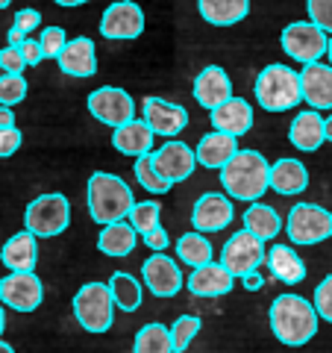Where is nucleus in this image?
Masks as SVG:
<instances>
[{
	"mask_svg": "<svg viewBox=\"0 0 332 353\" xmlns=\"http://www.w3.org/2000/svg\"><path fill=\"white\" fill-rule=\"evenodd\" d=\"M203 330V321L197 315H180L171 327V345H174V353H185L188 345L194 341V336Z\"/></svg>",
	"mask_w": 332,
	"mask_h": 353,
	"instance_id": "36",
	"label": "nucleus"
},
{
	"mask_svg": "<svg viewBox=\"0 0 332 353\" xmlns=\"http://www.w3.org/2000/svg\"><path fill=\"white\" fill-rule=\"evenodd\" d=\"M21 57H24V62L30 65V68H36V65L44 59V53L39 48V39H24V44H21Z\"/></svg>",
	"mask_w": 332,
	"mask_h": 353,
	"instance_id": "45",
	"label": "nucleus"
},
{
	"mask_svg": "<svg viewBox=\"0 0 332 353\" xmlns=\"http://www.w3.org/2000/svg\"><path fill=\"white\" fill-rule=\"evenodd\" d=\"M136 241H138V233L129 227V221H112V224H103L101 236H97V248H101L103 256H129L136 250Z\"/></svg>",
	"mask_w": 332,
	"mask_h": 353,
	"instance_id": "30",
	"label": "nucleus"
},
{
	"mask_svg": "<svg viewBox=\"0 0 332 353\" xmlns=\"http://www.w3.org/2000/svg\"><path fill=\"white\" fill-rule=\"evenodd\" d=\"M289 141L303 153H312L324 145V118H320L318 109H303V112L294 115L289 127Z\"/></svg>",
	"mask_w": 332,
	"mask_h": 353,
	"instance_id": "26",
	"label": "nucleus"
},
{
	"mask_svg": "<svg viewBox=\"0 0 332 353\" xmlns=\"http://www.w3.org/2000/svg\"><path fill=\"white\" fill-rule=\"evenodd\" d=\"M282 227L289 233L291 245H320V241L332 239V212L318 203H294Z\"/></svg>",
	"mask_w": 332,
	"mask_h": 353,
	"instance_id": "7",
	"label": "nucleus"
},
{
	"mask_svg": "<svg viewBox=\"0 0 332 353\" xmlns=\"http://www.w3.org/2000/svg\"><path fill=\"white\" fill-rule=\"evenodd\" d=\"M21 141H24V136H21L18 127H0V159L15 157Z\"/></svg>",
	"mask_w": 332,
	"mask_h": 353,
	"instance_id": "41",
	"label": "nucleus"
},
{
	"mask_svg": "<svg viewBox=\"0 0 332 353\" xmlns=\"http://www.w3.org/2000/svg\"><path fill=\"white\" fill-rule=\"evenodd\" d=\"M264 262H268V268L273 271V277L285 285H297L306 280V262L297 256L294 248L273 245L271 250H264Z\"/></svg>",
	"mask_w": 332,
	"mask_h": 353,
	"instance_id": "27",
	"label": "nucleus"
},
{
	"mask_svg": "<svg viewBox=\"0 0 332 353\" xmlns=\"http://www.w3.org/2000/svg\"><path fill=\"white\" fill-rule=\"evenodd\" d=\"M44 301V285L32 271H9L0 280V303L15 312H36Z\"/></svg>",
	"mask_w": 332,
	"mask_h": 353,
	"instance_id": "12",
	"label": "nucleus"
},
{
	"mask_svg": "<svg viewBox=\"0 0 332 353\" xmlns=\"http://www.w3.org/2000/svg\"><path fill=\"white\" fill-rule=\"evenodd\" d=\"M150 162H153V168H156V174L162 176V180H168L171 185L185 183L197 168L194 150L180 139H168L159 150H153Z\"/></svg>",
	"mask_w": 332,
	"mask_h": 353,
	"instance_id": "13",
	"label": "nucleus"
},
{
	"mask_svg": "<svg viewBox=\"0 0 332 353\" xmlns=\"http://www.w3.org/2000/svg\"><path fill=\"white\" fill-rule=\"evenodd\" d=\"M141 239H145V248H150L153 253H159V250H165V248H171V239H168V233H165L162 227L141 233Z\"/></svg>",
	"mask_w": 332,
	"mask_h": 353,
	"instance_id": "44",
	"label": "nucleus"
},
{
	"mask_svg": "<svg viewBox=\"0 0 332 353\" xmlns=\"http://www.w3.org/2000/svg\"><path fill=\"white\" fill-rule=\"evenodd\" d=\"M300 92L303 101L324 112V109H332V65L326 62H309L300 71Z\"/></svg>",
	"mask_w": 332,
	"mask_h": 353,
	"instance_id": "17",
	"label": "nucleus"
},
{
	"mask_svg": "<svg viewBox=\"0 0 332 353\" xmlns=\"http://www.w3.org/2000/svg\"><path fill=\"white\" fill-rule=\"evenodd\" d=\"M59 62V71L68 74V77H76V80H85V77H94L97 74V48L92 39H68L65 41L62 53L56 57Z\"/></svg>",
	"mask_w": 332,
	"mask_h": 353,
	"instance_id": "18",
	"label": "nucleus"
},
{
	"mask_svg": "<svg viewBox=\"0 0 332 353\" xmlns=\"http://www.w3.org/2000/svg\"><path fill=\"white\" fill-rule=\"evenodd\" d=\"M326 41H329V32H324L318 24H312V21H291V24L282 30V36H280L285 57L297 59L300 65L324 59Z\"/></svg>",
	"mask_w": 332,
	"mask_h": 353,
	"instance_id": "8",
	"label": "nucleus"
},
{
	"mask_svg": "<svg viewBox=\"0 0 332 353\" xmlns=\"http://www.w3.org/2000/svg\"><path fill=\"white\" fill-rule=\"evenodd\" d=\"M236 150H238V139L236 136L220 132V130H212V132H206V136L197 141L194 159H197V165H203V168H212V171L218 168L220 171Z\"/></svg>",
	"mask_w": 332,
	"mask_h": 353,
	"instance_id": "24",
	"label": "nucleus"
},
{
	"mask_svg": "<svg viewBox=\"0 0 332 353\" xmlns=\"http://www.w3.org/2000/svg\"><path fill=\"white\" fill-rule=\"evenodd\" d=\"M85 106H88V112H92V118H97L101 124L112 127V130L136 118V101L129 97V92L115 88V85H103V88H97V92H92Z\"/></svg>",
	"mask_w": 332,
	"mask_h": 353,
	"instance_id": "10",
	"label": "nucleus"
},
{
	"mask_svg": "<svg viewBox=\"0 0 332 353\" xmlns=\"http://www.w3.org/2000/svg\"><path fill=\"white\" fill-rule=\"evenodd\" d=\"M136 203L129 185L121 176L109 171H94L88 176L85 185V206L94 224H112V221H124L129 206Z\"/></svg>",
	"mask_w": 332,
	"mask_h": 353,
	"instance_id": "3",
	"label": "nucleus"
},
{
	"mask_svg": "<svg viewBox=\"0 0 332 353\" xmlns=\"http://www.w3.org/2000/svg\"><path fill=\"white\" fill-rule=\"evenodd\" d=\"M74 318H76V324H80L85 333H94V336L112 330L115 301H112L109 285L101 283V280L80 285V292L74 294Z\"/></svg>",
	"mask_w": 332,
	"mask_h": 353,
	"instance_id": "5",
	"label": "nucleus"
},
{
	"mask_svg": "<svg viewBox=\"0 0 332 353\" xmlns=\"http://www.w3.org/2000/svg\"><path fill=\"white\" fill-rule=\"evenodd\" d=\"M176 256H180V262L191 265V268H197V265H206L212 262L215 250H212V241L206 239V233H185L176 239Z\"/></svg>",
	"mask_w": 332,
	"mask_h": 353,
	"instance_id": "32",
	"label": "nucleus"
},
{
	"mask_svg": "<svg viewBox=\"0 0 332 353\" xmlns=\"http://www.w3.org/2000/svg\"><path fill=\"white\" fill-rule=\"evenodd\" d=\"M12 27L24 30L27 36H30L32 30L41 27V12H39V9H21V12H15V24H12Z\"/></svg>",
	"mask_w": 332,
	"mask_h": 353,
	"instance_id": "43",
	"label": "nucleus"
},
{
	"mask_svg": "<svg viewBox=\"0 0 332 353\" xmlns=\"http://www.w3.org/2000/svg\"><path fill=\"white\" fill-rule=\"evenodd\" d=\"M324 57H326L329 65H332V36H329V41H326V53H324Z\"/></svg>",
	"mask_w": 332,
	"mask_h": 353,
	"instance_id": "52",
	"label": "nucleus"
},
{
	"mask_svg": "<svg viewBox=\"0 0 332 353\" xmlns=\"http://www.w3.org/2000/svg\"><path fill=\"white\" fill-rule=\"evenodd\" d=\"M0 262H3L9 271H36L39 239L32 236L30 230H21V233L9 236L3 250H0Z\"/></svg>",
	"mask_w": 332,
	"mask_h": 353,
	"instance_id": "25",
	"label": "nucleus"
},
{
	"mask_svg": "<svg viewBox=\"0 0 332 353\" xmlns=\"http://www.w3.org/2000/svg\"><path fill=\"white\" fill-rule=\"evenodd\" d=\"M141 277H145V285L150 289V294H156V297H174V294H180V289L185 285L180 262L165 256V250L145 259V265H141Z\"/></svg>",
	"mask_w": 332,
	"mask_h": 353,
	"instance_id": "14",
	"label": "nucleus"
},
{
	"mask_svg": "<svg viewBox=\"0 0 332 353\" xmlns=\"http://www.w3.org/2000/svg\"><path fill=\"white\" fill-rule=\"evenodd\" d=\"M153 130L147 127L145 118H132L127 124H121L112 130V148L121 153V157H141V153H150L153 150Z\"/></svg>",
	"mask_w": 332,
	"mask_h": 353,
	"instance_id": "23",
	"label": "nucleus"
},
{
	"mask_svg": "<svg viewBox=\"0 0 332 353\" xmlns=\"http://www.w3.org/2000/svg\"><path fill=\"white\" fill-rule=\"evenodd\" d=\"M24 39H27L24 30H18V27L9 30V44H12V48H21V44H24Z\"/></svg>",
	"mask_w": 332,
	"mask_h": 353,
	"instance_id": "48",
	"label": "nucleus"
},
{
	"mask_svg": "<svg viewBox=\"0 0 332 353\" xmlns=\"http://www.w3.org/2000/svg\"><path fill=\"white\" fill-rule=\"evenodd\" d=\"M309 21L318 24L324 32H332V0H306Z\"/></svg>",
	"mask_w": 332,
	"mask_h": 353,
	"instance_id": "40",
	"label": "nucleus"
},
{
	"mask_svg": "<svg viewBox=\"0 0 332 353\" xmlns=\"http://www.w3.org/2000/svg\"><path fill=\"white\" fill-rule=\"evenodd\" d=\"M145 32V9L136 0H115L101 18V36L112 41H129Z\"/></svg>",
	"mask_w": 332,
	"mask_h": 353,
	"instance_id": "11",
	"label": "nucleus"
},
{
	"mask_svg": "<svg viewBox=\"0 0 332 353\" xmlns=\"http://www.w3.org/2000/svg\"><path fill=\"white\" fill-rule=\"evenodd\" d=\"M268 321L276 341H282L285 347H303L309 339H315L320 318L306 297L280 294L268 309Z\"/></svg>",
	"mask_w": 332,
	"mask_h": 353,
	"instance_id": "1",
	"label": "nucleus"
},
{
	"mask_svg": "<svg viewBox=\"0 0 332 353\" xmlns=\"http://www.w3.org/2000/svg\"><path fill=\"white\" fill-rule=\"evenodd\" d=\"M109 292H112V301L121 312H136L141 306V297H145V289H141V283L132 277V274H124V271H115L112 277H109Z\"/></svg>",
	"mask_w": 332,
	"mask_h": 353,
	"instance_id": "31",
	"label": "nucleus"
},
{
	"mask_svg": "<svg viewBox=\"0 0 332 353\" xmlns=\"http://www.w3.org/2000/svg\"><path fill=\"white\" fill-rule=\"evenodd\" d=\"M197 12L212 27H232L250 15V0H197Z\"/></svg>",
	"mask_w": 332,
	"mask_h": 353,
	"instance_id": "28",
	"label": "nucleus"
},
{
	"mask_svg": "<svg viewBox=\"0 0 332 353\" xmlns=\"http://www.w3.org/2000/svg\"><path fill=\"white\" fill-rule=\"evenodd\" d=\"M324 139H326V141H332V115H329V118H324Z\"/></svg>",
	"mask_w": 332,
	"mask_h": 353,
	"instance_id": "50",
	"label": "nucleus"
},
{
	"mask_svg": "<svg viewBox=\"0 0 332 353\" xmlns=\"http://www.w3.org/2000/svg\"><path fill=\"white\" fill-rule=\"evenodd\" d=\"M132 174H136V183L145 192H150V194H168L174 189L168 180H162V176L156 174V168H153V162H150V153H141V157H136Z\"/></svg>",
	"mask_w": 332,
	"mask_h": 353,
	"instance_id": "35",
	"label": "nucleus"
},
{
	"mask_svg": "<svg viewBox=\"0 0 332 353\" xmlns=\"http://www.w3.org/2000/svg\"><path fill=\"white\" fill-rule=\"evenodd\" d=\"M9 3H12V0H0V9H6Z\"/></svg>",
	"mask_w": 332,
	"mask_h": 353,
	"instance_id": "54",
	"label": "nucleus"
},
{
	"mask_svg": "<svg viewBox=\"0 0 332 353\" xmlns=\"http://www.w3.org/2000/svg\"><path fill=\"white\" fill-rule=\"evenodd\" d=\"M56 6H65V9H74V6H83V3H88V0H53Z\"/></svg>",
	"mask_w": 332,
	"mask_h": 353,
	"instance_id": "49",
	"label": "nucleus"
},
{
	"mask_svg": "<svg viewBox=\"0 0 332 353\" xmlns=\"http://www.w3.org/2000/svg\"><path fill=\"white\" fill-rule=\"evenodd\" d=\"M209 121L212 127L220 132H229V136H245L253 127V106L245 101V97H227L220 106L209 109Z\"/></svg>",
	"mask_w": 332,
	"mask_h": 353,
	"instance_id": "20",
	"label": "nucleus"
},
{
	"mask_svg": "<svg viewBox=\"0 0 332 353\" xmlns=\"http://www.w3.org/2000/svg\"><path fill=\"white\" fill-rule=\"evenodd\" d=\"M159 218H162V203H159V201H136V203L129 206V212H127L129 227L136 230L138 236L147 233V230L162 227Z\"/></svg>",
	"mask_w": 332,
	"mask_h": 353,
	"instance_id": "34",
	"label": "nucleus"
},
{
	"mask_svg": "<svg viewBox=\"0 0 332 353\" xmlns=\"http://www.w3.org/2000/svg\"><path fill=\"white\" fill-rule=\"evenodd\" d=\"M232 285H236V277L224 268L220 262H206V265H197L191 268L185 280V289L197 294V297H220V294H229Z\"/></svg>",
	"mask_w": 332,
	"mask_h": 353,
	"instance_id": "19",
	"label": "nucleus"
},
{
	"mask_svg": "<svg viewBox=\"0 0 332 353\" xmlns=\"http://www.w3.org/2000/svg\"><path fill=\"white\" fill-rule=\"evenodd\" d=\"M241 224H245L247 233H253L256 239L271 241V239L280 236L282 218H280V212H276L273 206L262 203V201H253V203L245 209V215H241Z\"/></svg>",
	"mask_w": 332,
	"mask_h": 353,
	"instance_id": "29",
	"label": "nucleus"
},
{
	"mask_svg": "<svg viewBox=\"0 0 332 353\" xmlns=\"http://www.w3.org/2000/svg\"><path fill=\"white\" fill-rule=\"evenodd\" d=\"M227 97H232L229 74L220 68V65H206L194 80V101L203 109H215V106L224 103Z\"/></svg>",
	"mask_w": 332,
	"mask_h": 353,
	"instance_id": "22",
	"label": "nucleus"
},
{
	"mask_svg": "<svg viewBox=\"0 0 332 353\" xmlns=\"http://www.w3.org/2000/svg\"><path fill=\"white\" fill-rule=\"evenodd\" d=\"M27 68L24 57H21V48H12V44H6L3 50H0V71L3 74H21Z\"/></svg>",
	"mask_w": 332,
	"mask_h": 353,
	"instance_id": "42",
	"label": "nucleus"
},
{
	"mask_svg": "<svg viewBox=\"0 0 332 353\" xmlns=\"http://www.w3.org/2000/svg\"><path fill=\"white\" fill-rule=\"evenodd\" d=\"M309 185V168L294 159V157H285V159H276L271 165V174H268V189H273L276 194L282 197H294V194H303Z\"/></svg>",
	"mask_w": 332,
	"mask_h": 353,
	"instance_id": "21",
	"label": "nucleus"
},
{
	"mask_svg": "<svg viewBox=\"0 0 332 353\" xmlns=\"http://www.w3.org/2000/svg\"><path fill=\"white\" fill-rule=\"evenodd\" d=\"M241 285H245L247 292H259L262 285H264V280H262L259 271H250V274H245V277H241Z\"/></svg>",
	"mask_w": 332,
	"mask_h": 353,
	"instance_id": "46",
	"label": "nucleus"
},
{
	"mask_svg": "<svg viewBox=\"0 0 332 353\" xmlns=\"http://www.w3.org/2000/svg\"><path fill=\"white\" fill-rule=\"evenodd\" d=\"M256 101L264 112H289V109L300 106L303 92H300V71L289 68V65L273 62L268 68H262L256 77Z\"/></svg>",
	"mask_w": 332,
	"mask_h": 353,
	"instance_id": "4",
	"label": "nucleus"
},
{
	"mask_svg": "<svg viewBox=\"0 0 332 353\" xmlns=\"http://www.w3.org/2000/svg\"><path fill=\"white\" fill-rule=\"evenodd\" d=\"M27 97V80L21 74H0V106H15Z\"/></svg>",
	"mask_w": 332,
	"mask_h": 353,
	"instance_id": "37",
	"label": "nucleus"
},
{
	"mask_svg": "<svg viewBox=\"0 0 332 353\" xmlns=\"http://www.w3.org/2000/svg\"><path fill=\"white\" fill-rule=\"evenodd\" d=\"M0 353H15L12 345H6V341H0Z\"/></svg>",
	"mask_w": 332,
	"mask_h": 353,
	"instance_id": "53",
	"label": "nucleus"
},
{
	"mask_svg": "<svg viewBox=\"0 0 332 353\" xmlns=\"http://www.w3.org/2000/svg\"><path fill=\"white\" fill-rule=\"evenodd\" d=\"M271 162L259 150H236L220 168V185L232 201H262L268 192Z\"/></svg>",
	"mask_w": 332,
	"mask_h": 353,
	"instance_id": "2",
	"label": "nucleus"
},
{
	"mask_svg": "<svg viewBox=\"0 0 332 353\" xmlns=\"http://www.w3.org/2000/svg\"><path fill=\"white\" fill-rule=\"evenodd\" d=\"M141 106H145V121L153 130V136L176 139L188 127V112L180 103H171V101H165V97L150 94V97H145Z\"/></svg>",
	"mask_w": 332,
	"mask_h": 353,
	"instance_id": "16",
	"label": "nucleus"
},
{
	"mask_svg": "<svg viewBox=\"0 0 332 353\" xmlns=\"http://www.w3.org/2000/svg\"><path fill=\"white\" fill-rule=\"evenodd\" d=\"M0 127H15V112H12V106H0Z\"/></svg>",
	"mask_w": 332,
	"mask_h": 353,
	"instance_id": "47",
	"label": "nucleus"
},
{
	"mask_svg": "<svg viewBox=\"0 0 332 353\" xmlns=\"http://www.w3.org/2000/svg\"><path fill=\"white\" fill-rule=\"evenodd\" d=\"M312 306H315L318 318H324V321H329V324H332V274H329V277H324V280L318 283Z\"/></svg>",
	"mask_w": 332,
	"mask_h": 353,
	"instance_id": "39",
	"label": "nucleus"
},
{
	"mask_svg": "<svg viewBox=\"0 0 332 353\" xmlns=\"http://www.w3.org/2000/svg\"><path fill=\"white\" fill-rule=\"evenodd\" d=\"M264 262V241L256 239L247 230H238L227 239L224 250H220V265L232 274V277H245L250 271H259Z\"/></svg>",
	"mask_w": 332,
	"mask_h": 353,
	"instance_id": "9",
	"label": "nucleus"
},
{
	"mask_svg": "<svg viewBox=\"0 0 332 353\" xmlns=\"http://www.w3.org/2000/svg\"><path fill=\"white\" fill-rule=\"evenodd\" d=\"M232 197L220 192H206L197 197V203L191 209V227L197 233H220L232 224Z\"/></svg>",
	"mask_w": 332,
	"mask_h": 353,
	"instance_id": "15",
	"label": "nucleus"
},
{
	"mask_svg": "<svg viewBox=\"0 0 332 353\" xmlns=\"http://www.w3.org/2000/svg\"><path fill=\"white\" fill-rule=\"evenodd\" d=\"M132 353H174L171 330L159 321L145 324L132 339Z\"/></svg>",
	"mask_w": 332,
	"mask_h": 353,
	"instance_id": "33",
	"label": "nucleus"
},
{
	"mask_svg": "<svg viewBox=\"0 0 332 353\" xmlns=\"http://www.w3.org/2000/svg\"><path fill=\"white\" fill-rule=\"evenodd\" d=\"M71 224V203L62 192L39 194L24 212V230H30L36 239L62 236Z\"/></svg>",
	"mask_w": 332,
	"mask_h": 353,
	"instance_id": "6",
	"label": "nucleus"
},
{
	"mask_svg": "<svg viewBox=\"0 0 332 353\" xmlns=\"http://www.w3.org/2000/svg\"><path fill=\"white\" fill-rule=\"evenodd\" d=\"M3 330H6V312H3V303H0V339H3Z\"/></svg>",
	"mask_w": 332,
	"mask_h": 353,
	"instance_id": "51",
	"label": "nucleus"
},
{
	"mask_svg": "<svg viewBox=\"0 0 332 353\" xmlns=\"http://www.w3.org/2000/svg\"><path fill=\"white\" fill-rule=\"evenodd\" d=\"M65 41H68V32L62 27H44L39 36V48L44 53V59H56L65 48Z\"/></svg>",
	"mask_w": 332,
	"mask_h": 353,
	"instance_id": "38",
	"label": "nucleus"
}]
</instances>
